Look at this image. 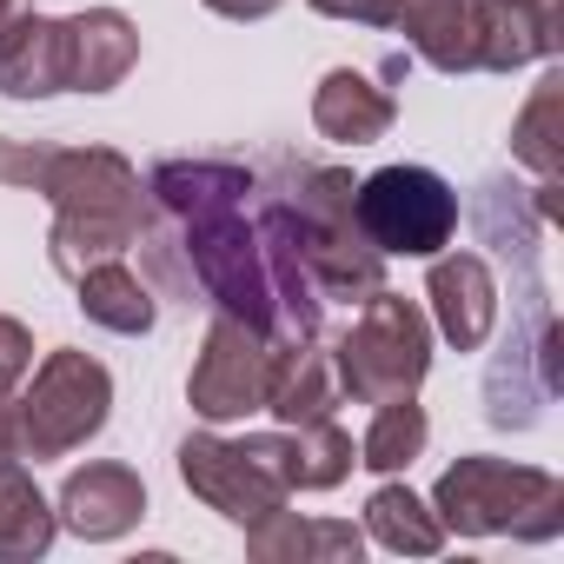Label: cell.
<instances>
[{"instance_id": "obj_1", "label": "cell", "mask_w": 564, "mask_h": 564, "mask_svg": "<svg viewBox=\"0 0 564 564\" xmlns=\"http://www.w3.org/2000/svg\"><path fill=\"white\" fill-rule=\"evenodd\" d=\"M153 219L140 226L153 272L173 293H199L206 306L246 319L272 346L319 339L326 293L300 259L293 206L272 166L232 160H160L147 173Z\"/></svg>"}, {"instance_id": "obj_2", "label": "cell", "mask_w": 564, "mask_h": 564, "mask_svg": "<svg viewBox=\"0 0 564 564\" xmlns=\"http://www.w3.org/2000/svg\"><path fill=\"white\" fill-rule=\"evenodd\" d=\"M0 186H28L54 199L47 259L61 279H80L94 259H127L147 226L140 166L113 147H34L0 140Z\"/></svg>"}, {"instance_id": "obj_3", "label": "cell", "mask_w": 564, "mask_h": 564, "mask_svg": "<svg viewBox=\"0 0 564 564\" xmlns=\"http://www.w3.org/2000/svg\"><path fill=\"white\" fill-rule=\"evenodd\" d=\"M279 186L293 206V232H300V259L313 272V286L333 300H372L386 286V252L366 239L359 206H352V173L339 166H313V160H279Z\"/></svg>"}, {"instance_id": "obj_4", "label": "cell", "mask_w": 564, "mask_h": 564, "mask_svg": "<svg viewBox=\"0 0 564 564\" xmlns=\"http://www.w3.org/2000/svg\"><path fill=\"white\" fill-rule=\"evenodd\" d=\"M432 511L458 538H498V531H511L524 544H544V538L564 531V485L551 471H538V465H511V458L471 452V458H458L438 478Z\"/></svg>"}, {"instance_id": "obj_5", "label": "cell", "mask_w": 564, "mask_h": 564, "mask_svg": "<svg viewBox=\"0 0 564 564\" xmlns=\"http://www.w3.org/2000/svg\"><path fill=\"white\" fill-rule=\"evenodd\" d=\"M333 372H339V392L359 405L419 392L432 372V319L419 313V300H399L386 286L372 300H359V319L333 346Z\"/></svg>"}, {"instance_id": "obj_6", "label": "cell", "mask_w": 564, "mask_h": 564, "mask_svg": "<svg viewBox=\"0 0 564 564\" xmlns=\"http://www.w3.org/2000/svg\"><path fill=\"white\" fill-rule=\"evenodd\" d=\"M113 419V372L94 352H47L34 366V386L21 399V425H28V458H67L87 438H100Z\"/></svg>"}, {"instance_id": "obj_7", "label": "cell", "mask_w": 564, "mask_h": 564, "mask_svg": "<svg viewBox=\"0 0 564 564\" xmlns=\"http://www.w3.org/2000/svg\"><path fill=\"white\" fill-rule=\"evenodd\" d=\"M352 206L386 259H432L458 232V193L432 166H379L352 186Z\"/></svg>"}, {"instance_id": "obj_8", "label": "cell", "mask_w": 564, "mask_h": 564, "mask_svg": "<svg viewBox=\"0 0 564 564\" xmlns=\"http://www.w3.org/2000/svg\"><path fill=\"white\" fill-rule=\"evenodd\" d=\"M265 379H272V339L252 333L246 319L219 313V319L206 326L199 359H193L186 405H193L206 425H239V419L265 412Z\"/></svg>"}, {"instance_id": "obj_9", "label": "cell", "mask_w": 564, "mask_h": 564, "mask_svg": "<svg viewBox=\"0 0 564 564\" xmlns=\"http://www.w3.org/2000/svg\"><path fill=\"white\" fill-rule=\"evenodd\" d=\"M180 478L199 505H213L232 524H259L286 505V478H279L252 438H219V432H186L180 438Z\"/></svg>"}, {"instance_id": "obj_10", "label": "cell", "mask_w": 564, "mask_h": 564, "mask_svg": "<svg viewBox=\"0 0 564 564\" xmlns=\"http://www.w3.org/2000/svg\"><path fill=\"white\" fill-rule=\"evenodd\" d=\"M326 21H359V28H399L412 54L438 74H478L471 67V21L478 0H306Z\"/></svg>"}, {"instance_id": "obj_11", "label": "cell", "mask_w": 564, "mask_h": 564, "mask_svg": "<svg viewBox=\"0 0 564 564\" xmlns=\"http://www.w3.org/2000/svg\"><path fill=\"white\" fill-rule=\"evenodd\" d=\"M54 518L87 544H113L147 518V485H140L133 465H113V458L80 465V471H67V485L54 498Z\"/></svg>"}, {"instance_id": "obj_12", "label": "cell", "mask_w": 564, "mask_h": 564, "mask_svg": "<svg viewBox=\"0 0 564 564\" xmlns=\"http://www.w3.org/2000/svg\"><path fill=\"white\" fill-rule=\"evenodd\" d=\"M425 300H432V319L452 352H478L498 326V279L478 252H432Z\"/></svg>"}, {"instance_id": "obj_13", "label": "cell", "mask_w": 564, "mask_h": 564, "mask_svg": "<svg viewBox=\"0 0 564 564\" xmlns=\"http://www.w3.org/2000/svg\"><path fill=\"white\" fill-rule=\"evenodd\" d=\"M557 8H531V0H478L471 21V67L478 74H518L531 61L557 54Z\"/></svg>"}, {"instance_id": "obj_14", "label": "cell", "mask_w": 564, "mask_h": 564, "mask_svg": "<svg viewBox=\"0 0 564 564\" xmlns=\"http://www.w3.org/2000/svg\"><path fill=\"white\" fill-rule=\"evenodd\" d=\"M252 452L286 478V491H333L359 465V452L339 432V419H313V425H286V432H252Z\"/></svg>"}, {"instance_id": "obj_15", "label": "cell", "mask_w": 564, "mask_h": 564, "mask_svg": "<svg viewBox=\"0 0 564 564\" xmlns=\"http://www.w3.org/2000/svg\"><path fill=\"white\" fill-rule=\"evenodd\" d=\"M61 34H67V94H113L140 61V28L120 8H87L61 21Z\"/></svg>"}, {"instance_id": "obj_16", "label": "cell", "mask_w": 564, "mask_h": 564, "mask_svg": "<svg viewBox=\"0 0 564 564\" xmlns=\"http://www.w3.org/2000/svg\"><path fill=\"white\" fill-rule=\"evenodd\" d=\"M339 372L333 352H319V339H286L272 346V379H265V412L279 425H313L339 412Z\"/></svg>"}, {"instance_id": "obj_17", "label": "cell", "mask_w": 564, "mask_h": 564, "mask_svg": "<svg viewBox=\"0 0 564 564\" xmlns=\"http://www.w3.org/2000/svg\"><path fill=\"white\" fill-rule=\"evenodd\" d=\"M0 94L8 100H47L67 94V34L47 14H14L0 34Z\"/></svg>"}, {"instance_id": "obj_18", "label": "cell", "mask_w": 564, "mask_h": 564, "mask_svg": "<svg viewBox=\"0 0 564 564\" xmlns=\"http://www.w3.org/2000/svg\"><path fill=\"white\" fill-rule=\"evenodd\" d=\"M392 120H399V100L359 67H333L313 87V127L339 147H372V140L392 133Z\"/></svg>"}, {"instance_id": "obj_19", "label": "cell", "mask_w": 564, "mask_h": 564, "mask_svg": "<svg viewBox=\"0 0 564 564\" xmlns=\"http://www.w3.org/2000/svg\"><path fill=\"white\" fill-rule=\"evenodd\" d=\"M246 551L259 564H339V557L366 551V531L339 524V518H300V511L279 505L272 518L246 524Z\"/></svg>"}, {"instance_id": "obj_20", "label": "cell", "mask_w": 564, "mask_h": 564, "mask_svg": "<svg viewBox=\"0 0 564 564\" xmlns=\"http://www.w3.org/2000/svg\"><path fill=\"white\" fill-rule=\"evenodd\" d=\"M74 306L87 313V326L120 333V339H140V333H153V319H160L153 293L140 286V272H133L127 259H94V265L74 279Z\"/></svg>"}, {"instance_id": "obj_21", "label": "cell", "mask_w": 564, "mask_h": 564, "mask_svg": "<svg viewBox=\"0 0 564 564\" xmlns=\"http://www.w3.org/2000/svg\"><path fill=\"white\" fill-rule=\"evenodd\" d=\"M61 518L41 498V485L21 471V458H0V564H34L54 544Z\"/></svg>"}, {"instance_id": "obj_22", "label": "cell", "mask_w": 564, "mask_h": 564, "mask_svg": "<svg viewBox=\"0 0 564 564\" xmlns=\"http://www.w3.org/2000/svg\"><path fill=\"white\" fill-rule=\"evenodd\" d=\"M366 538L399 551V557H432L445 544V524H438V511L412 485H379L366 498Z\"/></svg>"}, {"instance_id": "obj_23", "label": "cell", "mask_w": 564, "mask_h": 564, "mask_svg": "<svg viewBox=\"0 0 564 564\" xmlns=\"http://www.w3.org/2000/svg\"><path fill=\"white\" fill-rule=\"evenodd\" d=\"M425 438H432V419H425L419 392L386 399V405L372 412L366 438H359V465H366V471H379V478H392V471H405V465L425 452Z\"/></svg>"}, {"instance_id": "obj_24", "label": "cell", "mask_w": 564, "mask_h": 564, "mask_svg": "<svg viewBox=\"0 0 564 564\" xmlns=\"http://www.w3.org/2000/svg\"><path fill=\"white\" fill-rule=\"evenodd\" d=\"M557 100H564V80L551 74L538 94H531V107L518 113V127H511V153L538 173V180H557L564 173V147H557V133H551V113H557Z\"/></svg>"}, {"instance_id": "obj_25", "label": "cell", "mask_w": 564, "mask_h": 564, "mask_svg": "<svg viewBox=\"0 0 564 564\" xmlns=\"http://www.w3.org/2000/svg\"><path fill=\"white\" fill-rule=\"evenodd\" d=\"M28 372H34V333L0 313V392H14Z\"/></svg>"}, {"instance_id": "obj_26", "label": "cell", "mask_w": 564, "mask_h": 564, "mask_svg": "<svg viewBox=\"0 0 564 564\" xmlns=\"http://www.w3.org/2000/svg\"><path fill=\"white\" fill-rule=\"evenodd\" d=\"M0 458H28V425H21L14 392H0Z\"/></svg>"}, {"instance_id": "obj_27", "label": "cell", "mask_w": 564, "mask_h": 564, "mask_svg": "<svg viewBox=\"0 0 564 564\" xmlns=\"http://www.w3.org/2000/svg\"><path fill=\"white\" fill-rule=\"evenodd\" d=\"M199 8H213L219 21H265V14L286 8V0H199Z\"/></svg>"}, {"instance_id": "obj_28", "label": "cell", "mask_w": 564, "mask_h": 564, "mask_svg": "<svg viewBox=\"0 0 564 564\" xmlns=\"http://www.w3.org/2000/svg\"><path fill=\"white\" fill-rule=\"evenodd\" d=\"M21 8H28V0H0V34H8V21H14Z\"/></svg>"}, {"instance_id": "obj_29", "label": "cell", "mask_w": 564, "mask_h": 564, "mask_svg": "<svg viewBox=\"0 0 564 564\" xmlns=\"http://www.w3.org/2000/svg\"><path fill=\"white\" fill-rule=\"evenodd\" d=\"M531 8H557V0H531Z\"/></svg>"}]
</instances>
